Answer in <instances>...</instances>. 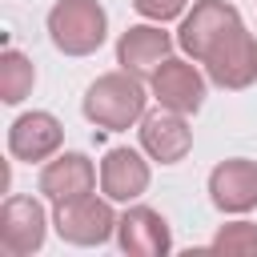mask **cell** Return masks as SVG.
Wrapping results in <instances>:
<instances>
[{"instance_id": "obj_2", "label": "cell", "mask_w": 257, "mask_h": 257, "mask_svg": "<svg viewBox=\"0 0 257 257\" xmlns=\"http://www.w3.org/2000/svg\"><path fill=\"white\" fill-rule=\"evenodd\" d=\"M48 40L64 56H92L108 40V12L100 0H56L48 8Z\"/></svg>"}, {"instance_id": "obj_3", "label": "cell", "mask_w": 257, "mask_h": 257, "mask_svg": "<svg viewBox=\"0 0 257 257\" xmlns=\"http://www.w3.org/2000/svg\"><path fill=\"white\" fill-rule=\"evenodd\" d=\"M116 213H112V201L100 193H84V197H72V201H60L52 205V229L60 233V241L68 245H80V249H92V245H104L116 237Z\"/></svg>"}, {"instance_id": "obj_17", "label": "cell", "mask_w": 257, "mask_h": 257, "mask_svg": "<svg viewBox=\"0 0 257 257\" xmlns=\"http://www.w3.org/2000/svg\"><path fill=\"white\" fill-rule=\"evenodd\" d=\"M133 8L153 24H169V20L189 12V0H133Z\"/></svg>"}, {"instance_id": "obj_9", "label": "cell", "mask_w": 257, "mask_h": 257, "mask_svg": "<svg viewBox=\"0 0 257 257\" xmlns=\"http://www.w3.org/2000/svg\"><path fill=\"white\" fill-rule=\"evenodd\" d=\"M116 249L124 257H165L173 253V233L169 221L153 205H128L116 221Z\"/></svg>"}, {"instance_id": "obj_5", "label": "cell", "mask_w": 257, "mask_h": 257, "mask_svg": "<svg viewBox=\"0 0 257 257\" xmlns=\"http://www.w3.org/2000/svg\"><path fill=\"white\" fill-rule=\"evenodd\" d=\"M241 24V12L233 0H197L185 16H181V28H177V44L185 56H193L197 64L213 52V44Z\"/></svg>"}, {"instance_id": "obj_14", "label": "cell", "mask_w": 257, "mask_h": 257, "mask_svg": "<svg viewBox=\"0 0 257 257\" xmlns=\"http://www.w3.org/2000/svg\"><path fill=\"white\" fill-rule=\"evenodd\" d=\"M209 201L221 213H249L257 209V161L249 157H229L213 165L209 173Z\"/></svg>"}, {"instance_id": "obj_6", "label": "cell", "mask_w": 257, "mask_h": 257, "mask_svg": "<svg viewBox=\"0 0 257 257\" xmlns=\"http://www.w3.org/2000/svg\"><path fill=\"white\" fill-rule=\"evenodd\" d=\"M48 237V213L36 197L12 193L0 205V249L4 257H32Z\"/></svg>"}, {"instance_id": "obj_8", "label": "cell", "mask_w": 257, "mask_h": 257, "mask_svg": "<svg viewBox=\"0 0 257 257\" xmlns=\"http://www.w3.org/2000/svg\"><path fill=\"white\" fill-rule=\"evenodd\" d=\"M149 181H153V169H149V153L145 149H128V145H116L104 153L100 161V193L116 205H133L149 193Z\"/></svg>"}, {"instance_id": "obj_15", "label": "cell", "mask_w": 257, "mask_h": 257, "mask_svg": "<svg viewBox=\"0 0 257 257\" xmlns=\"http://www.w3.org/2000/svg\"><path fill=\"white\" fill-rule=\"evenodd\" d=\"M36 84V64L20 52V48H4L0 52V100L4 104H20Z\"/></svg>"}, {"instance_id": "obj_16", "label": "cell", "mask_w": 257, "mask_h": 257, "mask_svg": "<svg viewBox=\"0 0 257 257\" xmlns=\"http://www.w3.org/2000/svg\"><path fill=\"white\" fill-rule=\"evenodd\" d=\"M209 249H217V253H245V257H253V253H257V225H253V221H229V225H221V229L213 233Z\"/></svg>"}, {"instance_id": "obj_7", "label": "cell", "mask_w": 257, "mask_h": 257, "mask_svg": "<svg viewBox=\"0 0 257 257\" xmlns=\"http://www.w3.org/2000/svg\"><path fill=\"white\" fill-rule=\"evenodd\" d=\"M205 80H209V76H201V68H197L193 60L169 56V60L149 76V88H153V100H157L161 108H173V112L193 116V112H201V104H205Z\"/></svg>"}, {"instance_id": "obj_10", "label": "cell", "mask_w": 257, "mask_h": 257, "mask_svg": "<svg viewBox=\"0 0 257 257\" xmlns=\"http://www.w3.org/2000/svg\"><path fill=\"white\" fill-rule=\"evenodd\" d=\"M64 145V124L44 112V108H32V112H20L12 124H8V153L16 161H28V165H44L48 157H56Z\"/></svg>"}, {"instance_id": "obj_11", "label": "cell", "mask_w": 257, "mask_h": 257, "mask_svg": "<svg viewBox=\"0 0 257 257\" xmlns=\"http://www.w3.org/2000/svg\"><path fill=\"white\" fill-rule=\"evenodd\" d=\"M100 181V169L84 157V153H56L40 165V177H36V189L44 201L60 205V201H72V197H84L92 193Z\"/></svg>"}, {"instance_id": "obj_13", "label": "cell", "mask_w": 257, "mask_h": 257, "mask_svg": "<svg viewBox=\"0 0 257 257\" xmlns=\"http://www.w3.org/2000/svg\"><path fill=\"white\" fill-rule=\"evenodd\" d=\"M173 56V36L161 24H128L116 36V64L133 76H153Z\"/></svg>"}, {"instance_id": "obj_12", "label": "cell", "mask_w": 257, "mask_h": 257, "mask_svg": "<svg viewBox=\"0 0 257 257\" xmlns=\"http://www.w3.org/2000/svg\"><path fill=\"white\" fill-rule=\"evenodd\" d=\"M137 133H141V149L157 165H177L193 149V128H189L185 112H173V108H161V104H157V112L141 116Z\"/></svg>"}, {"instance_id": "obj_4", "label": "cell", "mask_w": 257, "mask_h": 257, "mask_svg": "<svg viewBox=\"0 0 257 257\" xmlns=\"http://www.w3.org/2000/svg\"><path fill=\"white\" fill-rule=\"evenodd\" d=\"M201 64H205L209 84H217V88H225V92L249 88V84L257 80V40H253V32L245 28V20H241L237 28H229Z\"/></svg>"}, {"instance_id": "obj_1", "label": "cell", "mask_w": 257, "mask_h": 257, "mask_svg": "<svg viewBox=\"0 0 257 257\" xmlns=\"http://www.w3.org/2000/svg\"><path fill=\"white\" fill-rule=\"evenodd\" d=\"M145 84L141 76L116 68V72H100L88 88H84V100H80V112L88 124L104 128V133H124L133 124H141L145 116Z\"/></svg>"}]
</instances>
